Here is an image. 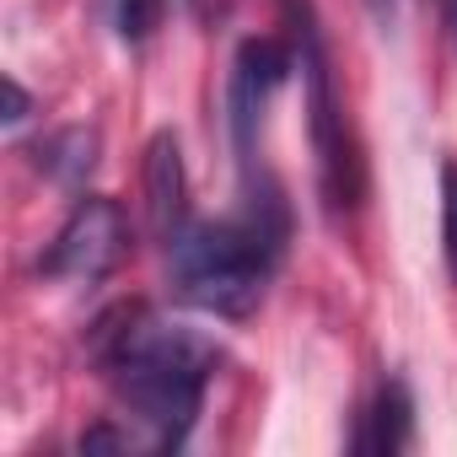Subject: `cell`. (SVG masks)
Segmentation results:
<instances>
[{
  "label": "cell",
  "mask_w": 457,
  "mask_h": 457,
  "mask_svg": "<svg viewBox=\"0 0 457 457\" xmlns=\"http://www.w3.org/2000/svg\"><path fill=\"white\" fill-rule=\"evenodd\" d=\"M92 355L113 382L119 403L145 425L151 446H183L204 387L220 366V345L188 323L156 318L151 307H119L97 323Z\"/></svg>",
  "instance_id": "6da1fadb"
},
{
  "label": "cell",
  "mask_w": 457,
  "mask_h": 457,
  "mask_svg": "<svg viewBox=\"0 0 457 457\" xmlns=\"http://www.w3.org/2000/svg\"><path fill=\"white\" fill-rule=\"evenodd\" d=\"M286 232H291V215L275 188L248 194L237 215L183 220L167 237L172 296L215 318H248L264 302V286L275 280Z\"/></svg>",
  "instance_id": "7a4b0ae2"
},
{
  "label": "cell",
  "mask_w": 457,
  "mask_h": 457,
  "mask_svg": "<svg viewBox=\"0 0 457 457\" xmlns=\"http://www.w3.org/2000/svg\"><path fill=\"white\" fill-rule=\"evenodd\" d=\"M129 253V215L119 199H76V210L65 215L60 237L44 253V275L49 280H76V286H97L103 275L119 270V259Z\"/></svg>",
  "instance_id": "3957f363"
},
{
  "label": "cell",
  "mask_w": 457,
  "mask_h": 457,
  "mask_svg": "<svg viewBox=\"0 0 457 457\" xmlns=\"http://www.w3.org/2000/svg\"><path fill=\"white\" fill-rule=\"evenodd\" d=\"M302 71H307V113H312V145H318L323 199L339 210V204H355V194H361V156H355V145L345 135V108L334 97V76H328L323 44H318L312 28L302 33Z\"/></svg>",
  "instance_id": "277c9868"
},
{
  "label": "cell",
  "mask_w": 457,
  "mask_h": 457,
  "mask_svg": "<svg viewBox=\"0 0 457 457\" xmlns=\"http://www.w3.org/2000/svg\"><path fill=\"white\" fill-rule=\"evenodd\" d=\"M291 76V49L280 38H248L232 60V92H226V119H232V140L243 156H253V140L264 129V113L275 92Z\"/></svg>",
  "instance_id": "5b68a950"
},
{
  "label": "cell",
  "mask_w": 457,
  "mask_h": 457,
  "mask_svg": "<svg viewBox=\"0 0 457 457\" xmlns=\"http://www.w3.org/2000/svg\"><path fill=\"white\" fill-rule=\"evenodd\" d=\"M145 215L162 243L188 220V172H183L178 135H156L145 145Z\"/></svg>",
  "instance_id": "8992f818"
},
{
  "label": "cell",
  "mask_w": 457,
  "mask_h": 457,
  "mask_svg": "<svg viewBox=\"0 0 457 457\" xmlns=\"http://www.w3.org/2000/svg\"><path fill=\"white\" fill-rule=\"evenodd\" d=\"M409 441H414V398H409V387L393 377V382H382V393H377L371 409L361 414L355 452H382V457H393V452H403Z\"/></svg>",
  "instance_id": "52a82bcc"
},
{
  "label": "cell",
  "mask_w": 457,
  "mask_h": 457,
  "mask_svg": "<svg viewBox=\"0 0 457 457\" xmlns=\"http://www.w3.org/2000/svg\"><path fill=\"white\" fill-rule=\"evenodd\" d=\"M38 167L49 178H60L65 188H76L92 167H97V135L92 129H60L38 145Z\"/></svg>",
  "instance_id": "ba28073f"
},
{
  "label": "cell",
  "mask_w": 457,
  "mask_h": 457,
  "mask_svg": "<svg viewBox=\"0 0 457 457\" xmlns=\"http://www.w3.org/2000/svg\"><path fill=\"white\" fill-rule=\"evenodd\" d=\"M167 6H172V0H103V12H108L113 33L124 44H145L167 22Z\"/></svg>",
  "instance_id": "9c48e42d"
},
{
  "label": "cell",
  "mask_w": 457,
  "mask_h": 457,
  "mask_svg": "<svg viewBox=\"0 0 457 457\" xmlns=\"http://www.w3.org/2000/svg\"><path fill=\"white\" fill-rule=\"evenodd\" d=\"M441 248H446V270L457 280V156L441 162Z\"/></svg>",
  "instance_id": "30bf717a"
},
{
  "label": "cell",
  "mask_w": 457,
  "mask_h": 457,
  "mask_svg": "<svg viewBox=\"0 0 457 457\" xmlns=\"http://www.w3.org/2000/svg\"><path fill=\"white\" fill-rule=\"evenodd\" d=\"M28 113H33V97H28L17 81H6V124H22Z\"/></svg>",
  "instance_id": "8fae6325"
},
{
  "label": "cell",
  "mask_w": 457,
  "mask_h": 457,
  "mask_svg": "<svg viewBox=\"0 0 457 457\" xmlns=\"http://www.w3.org/2000/svg\"><path fill=\"white\" fill-rule=\"evenodd\" d=\"M366 12H371V17H377V28L387 33V28H393V17H398V0H366Z\"/></svg>",
  "instance_id": "7c38bea8"
},
{
  "label": "cell",
  "mask_w": 457,
  "mask_h": 457,
  "mask_svg": "<svg viewBox=\"0 0 457 457\" xmlns=\"http://www.w3.org/2000/svg\"><path fill=\"white\" fill-rule=\"evenodd\" d=\"M446 6V28H452V38H457V0H441Z\"/></svg>",
  "instance_id": "4fadbf2b"
}]
</instances>
